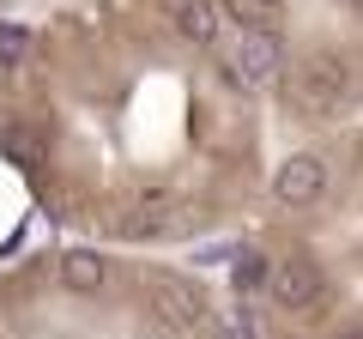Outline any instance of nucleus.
<instances>
[{
	"label": "nucleus",
	"mask_w": 363,
	"mask_h": 339,
	"mask_svg": "<svg viewBox=\"0 0 363 339\" xmlns=\"http://www.w3.org/2000/svg\"><path fill=\"white\" fill-rule=\"evenodd\" d=\"M248 85L212 0H91L0 25V157L104 243H188L248 182Z\"/></svg>",
	"instance_id": "nucleus-1"
},
{
	"label": "nucleus",
	"mask_w": 363,
	"mask_h": 339,
	"mask_svg": "<svg viewBox=\"0 0 363 339\" xmlns=\"http://www.w3.org/2000/svg\"><path fill=\"white\" fill-rule=\"evenodd\" d=\"M327 339H363V321H345V327H333Z\"/></svg>",
	"instance_id": "nucleus-5"
},
{
	"label": "nucleus",
	"mask_w": 363,
	"mask_h": 339,
	"mask_svg": "<svg viewBox=\"0 0 363 339\" xmlns=\"http://www.w3.org/2000/svg\"><path fill=\"white\" fill-rule=\"evenodd\" d=\"M0 339H242L176 267L37 248L0 267Z\"/></svg>",
	"instance_id": "nucleus-2"
},
{
	"label": "nucleus",
	"mask_w": 363,
	"mask_h": 339,
	"mask_svg": "<svg viewBox=\"0 0 363 339\" xmlns=\"http://www.w3.org/2000/svg\"><path fill=\"white\" fill-rule=\"evenodd\" d=\"M345 6H351V13H357V18H363V0H345Z\"/></svg>",
	"instance_id": "nucleus-6"
},
{
	"label": "nucleus",
	"mask_w": 363,
	"mask_h": 339,
	"mask_svg": "<svg viewBox=\"0 0 363 339\" xmlns=\"http://www.w3.org/2000/svg\"><path fill=\"white\" fill-rule=\"evenodd\" d=\"M327 188H333V164L321 152H297V157H285V164L272 170V200H279V212H315L327 200Z\"/></svg>",
	"instance_id": "nucleus-4"
},
{
	"label": "nucleus",
	"mask_w": 363,
	"mask_h": 339,
	"mask_svg": "<svg viewBox=\"0 0 363 339\" xmlns=\"http://www.w3.org/2000/svg\"><path fill=\"white\" fill-rule=\"evenodd\" d=\"M279 97H285L297 116H309V121H333V116H345V109L357 104V67H351V55L333 49V43L303 49V55H291L285 73H279Z\"/></svg>",
	"instance_id": "nucleus-3"
}]
</instances>
